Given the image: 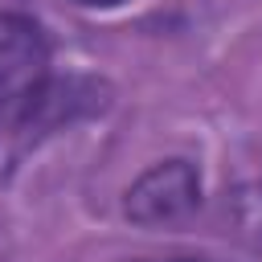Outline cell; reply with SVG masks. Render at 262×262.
<instances>
[{
    "label": "cell",
    "mask_w": 262,
    "mask_h": 262,
    "mask_svg": "<svg viewBox=\"0 0 262 262\" xmlns=\"http://www.w3.org/2000/svg\"><path fill=\"white\" fill-rule=\"evenodd\" d=\"M49 78V45L29 16L0 12V123L29 115Z\"/></svg>",
    "instance_id": "1"
},
{
    "label": "cell",
    "mask_w": 262,
    "mask_h": 262,
    "mask_svg": "<svg viewBox=\"0 0 262 262\" xmlns=\"http://www.w3.org/2000/svg\"><path fill=\"white\" fill-rule=\"evenodd\" d=\"M196 205V176L184 160H172V164H160L151 168L127 196V213L143 225H156V221H172L180 213H188Z\"/></svg>",
    "instance_id": "2"
},
{
    "label": "cell",
    "mask_w": 262,
    "mask_h": 262,
    "mask_svg": "<svg viewBox=\"0 0 262 262\" xmlns=\"http://www.w3.org/2000/svg\"><path fill=\"white\" fill-rule=\"evenodd\" d=\"M78 4H90V8H111V4H123V0H78Z\"/></svg>",
    "instance_id": "3"
}]
</instances>
